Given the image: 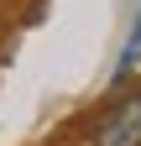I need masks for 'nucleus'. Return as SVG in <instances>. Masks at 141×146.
<instances>
[{
    "label": "nucleus",
    "instance_id": "nucleus-1",
    "mask_svg": "<svg viewBox=\"0 0 141 146\" xmlns=\"http://www.w3.org/2000/svg\"><path fill=\"white\" fill-rule=\"evenodd\" d=\"M94 146H141V99L110 110V120L94 131Z\"/></svg>",
    "mask_w": 141,
    "mask_h": 146
}]
</instances>
